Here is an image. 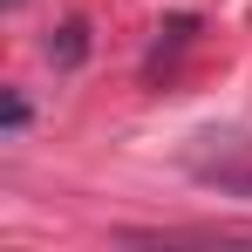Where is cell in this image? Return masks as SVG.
<instances>
[{"label": "cell", "mask_w": 252, "mask_h": 252, "mask_svg": "<svg viewBox=\"0 0 252 252\" xmlns=\"http://www.w3.org/2000/svg\"><path fill=\"white\" fill-rule=\"evenodd\" d=\"M82 55H89V28L82 21H62V28L48 34V62H55V68H75Z\"/></svg>", "instance_id": "cell-1"}, {"label": "cell", "mask_w": 252, "mask_h": 252, "mask_svg": "<svg viewBox=\"0 0 252 252\" xmlns=\"http://www.w3.org/2000/svg\"><path fill=\"white\" fill-rule=\"evenodd\" d=\"M184 41H191V21H164V28H157V48H150V68H164Z\"/></svg>", "instance_id": "cell-2"}, {"label": "cell", "mask_w": 252, "mask_h": 252, "mask_svg": "<svg viewBox=\"0 0 252 252\" xmlns=\"http://www.w3.org/2000/svg\"><path fill=\"white\" fill-rule=\"evenodd\" d=\"M211 184H225V191H246V198H252V170H211Z\"/></svg>", "instance_id": "cell-3"}, {"label": "cell", "mask_w": 252, "mask_h": 252, "mask_svg": "<svg viewBox=\"0 0 252 252\" xmlns=\"http://www.w3.org/2000/svg\"><path fill=\"white\" fill-rule=\"evenodd\" d=\"M0 123L21 129V123H28V102H21V95H7V102H0Z\"/></svg>", "instance_id": "cell-4"}, {"label": "cell", "mask_w": 252, "mask_h": 252, "mask_svg": "<svg viewBox=\"0 0 252 252\" xmlns=\"http://www.w3.org/2000/svg\"><path fill=\"white\" fill-rule=\"evenodd\" d=\"M7 7H21V0H7Z\"/></svg>", "instance_id": "cell-5"}]
</instances>
